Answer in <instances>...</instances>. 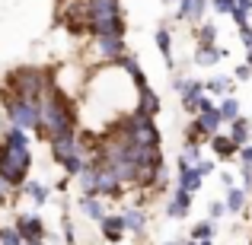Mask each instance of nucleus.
Listing matches in <instances>:
<instances>
[{"label":"nucleus","instance_id":"obj_14","mask_svg":"<svg viewBox=\"0 0 252 245\" xmlns=\"http://www.w3.org/2000/svg\"><path fill=\"white\" fill-rule=\"evenodd\" d=\"M195 124L201 128L204 137H214L217 131H220L223 118H220V111H217V109H208V111H198V115H195Z\"/></svg>","mask_w":252,"mask_h":245},{"label":"nucleus","instance_id":"obj_48","mask_svg":"<svg viewBox=\"0 0 252 245\" xmlns=\"http://www.w3.org/2000/svg\"><path fill=\"white\" fill-rule=\"evenodd\" d=\"M163 3H172V0H163Z\"/></svg>","mask_w":252,"mask_h":245},{"label":"nucleus","instance_id":"obj_15","mask_svg":"<svg viewBox=\"0 0 252 245\" xmlns=\"http://www.w3.org/2000/svg\"><path fill=\"white\" fill-rule=\"evenodd\" d=\"M137 111H144V115H150V118H157V111H160V96H157L150 86L137 89Z\"/></svg>","mask_w":252,"mask_h":245},{"label":"nucleus","instance_id":"obj_2","mask_svg":"<svg viewBox=\"0 0 252 245\" xmlns=\"http://www.w3.org/2000/svg\"><path fill=\"white\" fill-rule=\"evenodd\" d=\"M55 83L58 80H55V70H51V67H16V70L6 74V83L3 86L16 99L38 105V102H42V96H45V89L55 86Z\"/></svg>","mask_w":252,"mask_h":245},{"label":"nucleus","instance_id":"obj_28","mask_svg":"<svg viewBox=\"0 0 252 245\" xmlns=\"http://www.w3.org/2000/svg\"><path fill=\"white\" fill-rule=\"evenodd\" d=\"M249 13H252V0H236V6H233V23L236 26H246L249 23Z\"/></svg>","mask_w":252,"mask_h":245},{"label":"nucleus","instance_id":"obj_19","mask_svg":"<svg viewBox=\"0 0 252 245\" xmlns=\"http://www.w3.org/2000/svg\"><path fill=\"white\" fill-rule=\"evenodd\" d=\"M223 54H227V51L217 48V45H211V48H201V45H198V48H195V64H198V67H214Z\"/></svg>","mask_w":252,"mask_h":245},{"label":"nucleus","instance_id":"obj_12","mask_svg":"<svg viewBox=\"0 0 252 245\" xmlns=\"http://www.w3.org/2000/svg\"><path fill=\"white\" fill-rule=\"evenodd\" d=\"M118 70H122V74L134 83V89H144V86H147V80H144V70H141V64H137L134 54H125L122 61H118Z\"/></svg>","mask_w":252,"mask_h":245},{"label":"nucleus","instance_id":"obj_44","mask_svg":"<svg viewBox=\"0 0 252 245\" xmlns=\"http://www.w3.org/2000/svg\"><path fill=\"white\" fill-rule=\"evenodd\" d=\"M220 182H223V188H233V175H230V172H223Z\"/></svg>","mask_w":252,"mask_h":245},{"label":"nucleus","instance_id":"obj_9","mask_svg":"<svg viewBox=\"0 0 252 245\" xmlns=\"http://www.w3.org/2000/svg\"><path fill=\"white\" fill-rule=\"evenodd\" d=\"M48 147H51V156H55V163H64L70 153H80V150H77V131H74V134L51 137V140H48Z\"/></svg>","mask_w":252,"mask_h":245},{"label":"nucleus","instance_id":"obj_21","mask_svg":"<svg viewBox=\"0 0 252 245\" xmlns=\"http://www.w3.org/2000/svg\"><path fill=\"white\" fill-rule=\"evenodd\" d=\"M80 210L90 217L93 223H99V220L105 217V207H102V201H99L96 194H83V197H80Z\"/></svg>","mask_w":252,"mask_h":245},{"label":"nucleus","instance_id":"obj_47","mask_svg":"<svg viewBox=\"0 0 252 245\" xmlns=\"http://www.w3.org/2000/svg\"><path fill=\"white\" fill-rule=\"evenodd\" d=\"M185 245H198V242H195V239H191V242H185Z\"/></svg>","mask_w":252,"mask_h":245},{"label":"nucleus","instance_id":"obj_34","mask_svg":"<svg viewBox=\"0 0 252 245\" xmlns=\"http://www.w3.org/2000/svg\"><path fill=\"white\" fill-rule=\"evenodd\" d=\"M182 160L189 163V165L201 163V160H204V156H201V147H198V143H185V153H182Z\"/></svg>","mask_w":252,"mask_h":245},{"label":"nucleus","instance_id":"obj_24","mask_svg":"<svg viewBox=\"0 0 252 245\" xmlns=\"http://www.w3.org/2000/svg\"><path fill=\"white\" fill-rule=\"evenodd\" d=\"M236 89V80H227V77H214V80L204 83V92H211V96H233Z\"/></svg>","mask_w":252,"mask_h":245},{"label":"nucleus","instance_id":"obj_45","mask_svg":"<svg viewBox=\"0 0 252 245\" xmlns=\"http://www.w3.org/2000/svg\"><path fill=\"white\" fill-rule=\"evenodd\" d=\"M246 64L252 67V45H246Z\"/></svg>","mask_w":252,"mask_h":245},{"label":"nucleus","instance_id":"obj_39","mask_svg":"<svg viewBox=\"0 0 252 245\" xmlns=\"http://www.w3.org/2000/svg\"><path fill=\"white\" fill-rule=\"evenodd\" d=\"M64 239H67V245H77V233H74V223L64 220Z\"/></svg>","mask_w":252,"mask_h":245},{"label":"nucleus","instance_id":"obj_38","mask_svg":"<svg viewBox=\"0 0 252 245\" xmlns=\"http://www.w3.org/2000/svg\"><path fill=\"white\" fill-rule=\"evenodd\" d=\"M195 169H198V175H211V172H214V160H201V163H195Z\"/></svg>","mask_w":252,"mask_h":245},{"label":"nucleus","instance_id":"obj_7","mask_svg":"<svg viewBox=\"0 0 252 245\" xmlns=\"http://www.w3.org/2000/svg\"><path fill=\"white\" fill-rule=\"evenodd\" d=\"M16 233L23 236V242H45L48 239V233H45V220L35 214H19L16 217Z\"/></svg>","mask_w":252,"mask_h":245},{"label":"nucleus","instance_id":"obj_18","mask_svg":"<svg viewBox=\"0 0 252 245\" xmlns=\"http://www.w3.org/2000/svg\"><path fill=\"white\" fill-rule=\"evenodd\" d=\"M211 150H214V156H217V160H223V163H227V160H233V156H236V150H240V147H236V143L230 140V137L214 134V137H211Z\"/></svg>","mask_w":252,"mask_h":245},{"label":"nucleus","instance_id":"obj_33","mask_svg":"<svg viewBox=\"0 0 252 245\" xmlns=\"http://www.w3.org/2000/svg\"><path fill=\"white\" fill-rule=\"evenodd\" d=\"M204 140H208V137H204V134H201V128H198V124L191 121L189 128H185V143H198V147H201Z\"/></svg>","mask_w":252,"mask_h":245},{"label":"nucleus","instance_id":"obj_41","mask_svg":"<svg viewBox=\"0 0 252 245\" xmlns=\"http://www.w3.org/2000/svg\"><path fill=\"white\" fill-rule=\"evenodd\" d=\"M240 175H243V188L252 191V165H243V172H240Z\"/></svg>","mask_w":252,"mask_h":245},{"label":"nucleus","instance_id":"obj_17","mask_svg":"<svg viewBox=\"0 0 252 245\" xmlns=\"http://www.w3.org/2000/svg\"><path fill=\"white\" fill-rule=\"evenodd\" d=\"M122 220H125V229H128V233L144 236V226H147V214H144L141 207H128V210L122 214Z\"/></svg>","mask_w":252,"mask_h":245},{"label":"nucleus","instance_id":"obj_26","mask_svg":"<svg viewBox=\"0 0 252 245\" xmlns=\"http://www.w3.org/2000/svg\"><path fill=\"white\" fill-rule=\"evenodd\" d=\"M157 48H160V54L166 57V64L172 67V35H169V29H157Z\"/></svg>","mask_w":252,"mask_h":245},{"label":"nucleus","instance_id":"obj_13","mask_svg":"<svg viewBox=\"0 0 252 245\" xmlns=\"http://www.w3.org/2000/svg\"><path fill=\"white\" fill-rule=\"evenodd\" d=\"M191 197H195V194H189V191L176 188L172 201L166 204V214L172 217V220H182V217H189V210H191Z\"/></svg>","mask_w":252,"mask_h":245},{"label":"nucleus","instance_id":"obj_8","mask_svg":"<svg viewBox=\"0 0 252 245\" xmlns=\"http://www.w3.org/2000/svg\"><path fill=\"white\" fill-rule=\"evenodd\" d=\"M176 165H179V175H176L179 188L189 191V194H198V191H201V185H204V178L198 175V169H195V165H189V163L182 160V156L176 160Z\"/></svg>","mask_w":252,"mask_h":245},{"label":"nucleus","instance_id":"obj_32","mask_svg":"<svg viewBox=\"0 0 252 245\" xmlns=\"http://www.w3.org/2000/svg\"><path fill=\"white\" fill-rule=\"evenodd\" d=\"M208 3H211V0H195V3H191V10H189V19H191V23H204V10H208Z\"/></svg>","mask_w":252,"mask_h":245},{"label":"nucleus","instance_id":"obj_23","mask_svg":"<svg viewBox=\"0 0 252 245\" xmlns=\"http://www.w3.org/2000/svg\"><path fill=\"white\" fill-rule=\"evenodd\" d=\"M217 111H220L223 124L236 121V118H240V99H236V96H220V105H217Z\"/></svg>","mask_w":252,"mask_h":245},{"label":"nucleus","instance_id":"obj_40","mask_svg":"<svg viewBox=\"0 0 252 245\" xmlns=\"http://www.w3.org/2000/svg\"><path fill=\"white\" fill-rule=\"evenodd\" d=\"M223 210H227V204L214 201V204H211V210H208V214H211V220H220V217H223Z\"/></svg>","mask_w":252,"mask_h":245},{"label":"nucleus","instance_id":"obj_11","mask_svg":"<svg viewBox=\"0 0 252 245\" xmlns=\"http://www.w3.org/2000/svg\"><path fill=\"white\" fill-rule=\"evenodd\" d=\"M179 92H182V109L195 115V111H198V99L204 96V83L201 80H185V86Z\"/></svg>","mask_w":252,"mask_h":245},{"label":"nucleus","instance_id":"obj_6","mask_svg":"<svg viewBox=\"0 0 252 245\" xmlns=\"http://www.w3.org/2000/svg\"><path fill=\"white\" fill-rule=\"evenodd\" d=\"M93 172H96V197H122L125 194L128 185H125L109 165H99V169H93Z\"/></svg>","mask_w":252,"mask_h":245},{"label":"nucleus","instance_id":"obj_31","mask_svg":"<svg viewBox=\"0 0 252 245\" xmlns=\"http://www.w3.org/2000/svg\"><path fill=\"white\" fill-rule=\"evenodd\" d=\"M0 245H23V236L16 233V226H0Z\"/></svg>","mask_w":252,"mask_h":245},{"label":"nucleus","instance_id":"obj_35","mask_svg":"<svg viewBox=\"0 0 252 245\" xmlns=\"http://www.w3.org/2000/svg\"><path fill=\"white\" fill-rule=\"evenodd\" d=\"M211 6H214L217 13H233V6H236V0H211Z\"/></svg>","mask_w":252,"mask_h":245},{"label":"nucleus","instance_id":"obj_43","mask_svg":"<svg viewBox=\"0 0 252 245\" xmlns=\"http://www.w3.org/2000/svg\"><path fill=\"white\" fill-rule=\"evenodd\" d=\"M10 191H13V188H6V185H0V204H13V201H10Z\"/></svg>","mask_w":252,"mask_h":245},{"label":"nucleus","instance_id":"obj_3","mask_svg":"<svg viewBox=\"0 0 252 245\" xmlns=\"http://www.w3.org/2000/svg\"><path fill=\"white\" fill-rule=\"evenodd\" d=\"M90 23L86 35H122L125 38V16H122V0H86Z\"/></svg>","mask_w":252,"mask_h":245},{"label":"nucleus","instance_id":"obj_20","mask_svg":"<svg viewBox=\"0 0 252 245\" xmlns=\"http://www.w3.org/2000/svg\"><path fill=\"white\" fill-rule=\"evenodd\" d=\"M246 201H249V191L246 188H236V185H233V188H227V201H223V204H227L230 214H243V210H246Z\"/></svg>","mask_w":252,"mask_h":245},{"label":"nucleus","instance_id":"obj_37","mask_svg":"<svg viewBox=\"0 0 252 245\" xmlns=\"http://www.w3.org/2000/svg\"><path fill=\"white\" fill-rule=\"evenodd\" d=\"M236 156H240V163H243V165H252V143L240 147V150H236Z\"/></svg>","mask_w":252,"mask_h":245},{"label":"nucleus","instance_id":"obj_1","mask_svg":"<svg viewBox=\"0 0 252 245\" xmlns=\"http://www.w3.org/2000/svg\"><path fill=\"white\" fill-rule=\"evenodd\" d=\"M80 128V105L77 99L70 96L67 89L61 86H48L38 102V128L35 134L42 140H51V137H61V134H74Z\"/></svg>","mask_w":252,"mask_h":245},{"label":"nucleus","instance_id":"obj_16","mask_svg":"<svg viewBox=\"0 0 252 245\" xmlns=\"http://www.w3.org/2000/svg\"><path fill=\"white\" fill-rule=\"evenodd\" d=\"M19 191H23L26 197H32V204H48V197H51V188L42 185V182H35V178H26Z\"/></svg>","mask_w":252,"mask_h":245},{"label":"nucleus","instance_id":"obj_25","mask_svg":"<svg viewBox=\"0 0 252 245\" xmlns=\"http://www.w3.org/2000/svg\"><path fill=\"white\" fill-rule=\"evenodd\" d=\"M195 38H198V45H201V48H211V45H217V26L198 23V26H195Z\"/></svg>","mask_w":252,"mask_h":245},{"label":"nucleus","instance_id":"obj_36","mask_svg":"<svg viewBox=\"0 0 252 245\" xmlns=\"http://www.w3.org/2000/svg\"><path fill=\"white\" fill-rule=\"evenodd\" d=\"M236 83H246V80H252V67L249 64H240V67H236V77H233Z\"/></svg>","mask_w":252,"mask_h":245},{"label":"nucleus","instance_id":"obj_10","mask_svg":"<svg viewBox=\"0 0 252 245\" xmlns=\"http://www.w3.org/2000/svg\"><path fill=\"white\" fill-rule=\"evenodd\" d=\"M99 229H102V239L105 242H122L125 233H128V229H125L122 214H118V217H109V214H105L102 220H99Z\"/></svg>","mask_w":252,"mask_h":245},{"label":"nucleus","instance_id":"obj_29","mask_svg":"<svg viewBox=\"0 0 252 245\" xmlns=\"http://www.w3.org/2000/svg\"><path fill=\"white\" fill-rule=\"evenodd\" d=\"M211 236H214V220H201L191 229V239L195 242H204V239H211Z\"/></svg>","mask_w":252,"mask_h":245},{"label":"nucleus","instance_id":"obj_4","mask_svg":"<svg viewBox=\"0 0 252 245\" xmlns=\"http://www.w3.org/2000/svg\"><path fill=\"white\" fill-rule=\"evenodd\" d=\"M0 105H3L6 121H10L13 128H23V131H35L38 128V105L16 99L6 86H0Z\"/></svg>","mask_w":252,"mask_h":245},{"label":"nucleus","instance_id":"obj_42","mask_svg":"<svg viewBox=\"0 0 252 245\" xmlns=\"http://www.w3.org/2000/svg\"><path fill=\"white\" fill-rule=\"evenodd\" d=\"M195 0H179V19H189V10Z\"/></svg>","mask_w":252,"mask_h":245},{"label":"nucleus","instance_id":"obj_22","mask_svg":"<svg viewBox=\"0 0 252 245\" xmlns=\"http://www.w3.org/2000/svg\"><path fill=\"white\" fill-rule=\"evenodd\" d=\"M249 128H252V124L240 115L236 121H230V134H227V137L236 143V147H246V143H249Z\"/></svg>","mask_w":252,"mask_h":245},{"label":"nucleus","instance_id":"obj_30","mask_svg":"<svg viewBox=\"0 0 252 245\" xmlns=\"http://www.w3.org/2000/svg\"><path fill=\"white\" fill-rule=\"evenodd\" d=\"M80 188H83V194H96V172L90 169V165H86V169L80 172Z\"/></svg>","mask_w":252,"mask_h":245},{"label":"nucleus","instance_id":"obj_27","mask_svg":"<svg viewBox=\"0 0 252 245\" xmlns=\"http://www.w3.org/2000/svg\"><path fill=\"white\" fill-rule=\"evenodd\" d=\"M61 165H64V172H67V175H80V172H83L90 163H86V156H83V153H70Z\"/></svg>","mask_w":252,"mask_h":245},{"label":"nucleus","instance_id":"obj_5","mask_svg":"<svg viewBox=\"0 0 252 245\" xmlns=\"http://www.w3.org/2000/svg\"><path fill=\"white\" fill-rule=\"evenodd\" d=\"M125 48H128V45H125L122 35H93V42H90V51H93V57H96L99 67L118 64L125 54H128Z\"/></svg>","mask_w":252,"mask_h":245},{"label":"nucleus","instance_id":"obj_46","mask_svg":"<svg viewBox=\"0 0 252 245\" xmlns=\"http://www.w3.org/2000/svg\"><path fill=\"white\" fill-rule=\"evenodd\" d=\"M198 245H214V242H211V239H204V242H198Z\"/></svg>","mask_w":252,"mask_h":245}]
</instances>
